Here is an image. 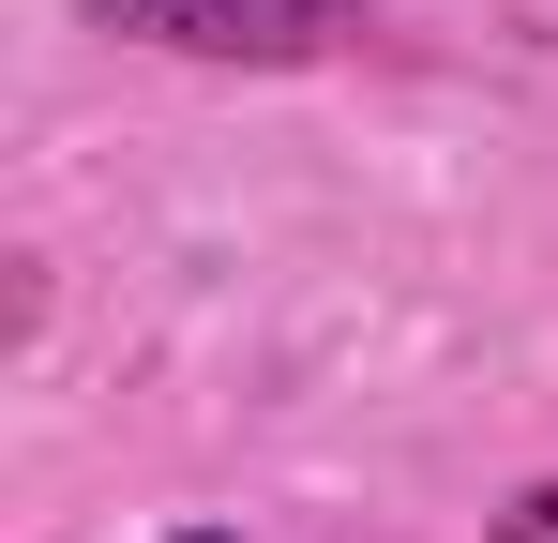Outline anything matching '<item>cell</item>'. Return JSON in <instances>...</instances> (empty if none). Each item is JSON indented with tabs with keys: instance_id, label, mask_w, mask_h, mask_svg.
Instances as JSON below:
<instances>
[{
	"instance_id": "cell-1",
	"label": "cell",
	"mask_w": 558,
	"mask_h": 543,
	"mask_svg": "<svg viewBox=\"0 0 558 543\" xmlns=\"http://www.w3.org/2000/svg\"><path fill=\"white\" fill-rule=\"evenodd\" d=\"M92 31H136V46H182V61H317L332 46V15H302V0H92Z\"/></svg>"
},
{
	"instance_id": "cell-2",
	"label": "cell",
	"mask_w": 558,
	"mask_h": 543,
	"mask_svg": "<svg viewBox=\"0 0 558 543\" xmlns=\"http://www.w3.org/2000/svg\"><path fill=\"white\" fill-rule=\"evenodd\" d=\"M498 543H558V483H529V498L498 514Z\"/></svg>"
},
{
	"instance_id": "cell-3",
	"label": "cell",
	"mask_w": 558,
	"mask_h": 543,
	"mask_svg": "<svg viewBox=\"0 0 558 543\" xmlns=\"http://www.w3.org/2000/svg\"><path fill=\"white\" fill-rule=\"evenodd\" d=\"M167 543H242V529H167Z\"/></svg>"
}]
</instances>
